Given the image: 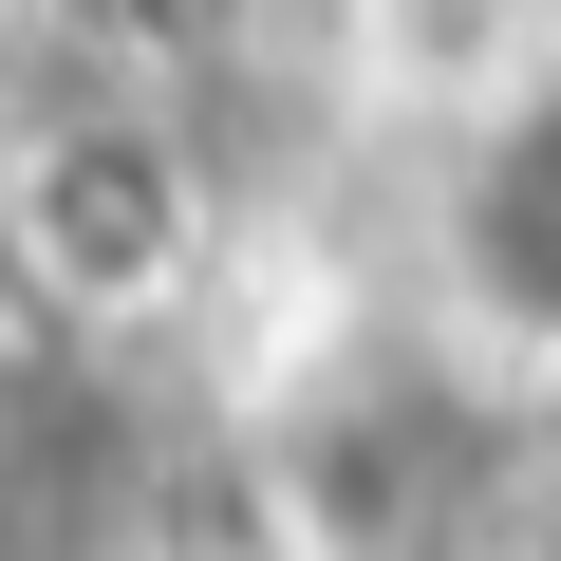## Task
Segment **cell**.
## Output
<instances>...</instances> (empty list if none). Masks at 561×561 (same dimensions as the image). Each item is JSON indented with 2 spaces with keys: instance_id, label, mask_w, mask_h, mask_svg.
Listing matches in <instances>:
<instances>
[{
  "instance_id": "obj_1",
  "label": "cell",
  "mask_w": 561,
  "mask_h": 561,
  "mask_svg": "<svg viewBox=\"0 0 561 561\" xmlns=\"http://www.w3.org/2000/svg\"><path fill=\"white\" fill-rule=\"evenodd\" d=\"M187 262H206V169H187V131L150 94H94V113H57V131L0 150V300H20L57 356L169 319Z\"/></svg>"
},
{
  "instance_id": "obj_2",
  "label": "cell",
  "mask_w": 561,
  "mask_h": 561,
  "mask_svg": "<svg viewBox=\"0 0 561 561\" xmlns=\"http://www.w3.org/2000/svg\"><path fill=\"white\" fill-rule=\"evenodd\" d=\"M505 505V449L431 393V375H337L280 431V524L319 561H468Z\"/></svg>"
},
{
  "instance_id": "obj_3",
  "label": "cell",
  "mask_w": 561,
  "mask_h": 561,
  "mask_svg": "<svg viewBox=\"0 0 561 561\" xmlns=\"http://www.w3.org/2000/svg\"><path fill=\"white\" fill-rule=\"evenodd\" d=\"M131 542V431L94 356H0V561H113Z\"/></svg>"
},
{
  "instance_id": "obj_4",
  "label": "cell",
  "mask_w": 561,
  "mask_h": 561,
  "mask_svg": "<svg viewBox=\"0 0 561 561\" xmlns=\"http://www.w3.org/2000/svg\"><path fill=\"white\" fill-rule=\"evenodd\" d=\"M449 262H468V300H486L505 337L561 356V76L486 113V150H468V187H449Z\"/></svg>"
},
{
  "instance_id": "obj_5",
  "label": "cell",
  "mask_w": 561,
  "mask_h": 561,
  "mask_svg": "<svg viewBox=\"0 0 561 561\" xmlns=\"http://www.w3.org/2000/svg\"><path fill=\"white\" fill-rule=\"evenodd\" d=\"M57 38H76L94 76H131V94H169V76H206V57L243 38V0H57Z\"/></svg>"
}]
</instances>
